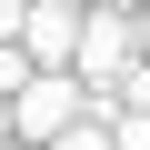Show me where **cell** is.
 Instances as JSON below:
<instances>
[{"label": "cell", "mask_w": 150, "mask_h": 150, "mask_svg": "<svg viewBox=\"0 0 150 150\" xmlns=\"http://www.w3.org/2000/svg\"><path fill=\"white\" fill-rule=\"evenodd\" d=\"M80 110H90V90H80V70H60V60H40L30 80L10 90V140H30V150H40L50 130H70Z\"/></svg>", "instance_id": "2"}, {"label": "cell", "mask_w": 150, "mask_h": 150, "mask_svg": "<svg viewBox=\"0 0 150 150\" xmlns=\"http://www.w3.org/2000/svg\"><path fill=\"white\" fill-rule=\"evenodd\" d=\"M130 60H140V10H120V0H80V40H70L80 90H110Z\"/></svg>", "instance_id": "1"}, {"label": "cell", "mask_w": 150, "mask_h": 150, "mask_svg": "<svg viewBox=\"0 0 150 150\" xmlns=\"http://www.w3.org/2000/svg\"><path fill=\"white\" fill-rule=\"evenodd\" d=\"M0 150H30V140H0Z\"/></svg>", "instance_id": "8"}, {"label": "cell", "mask_w": 150, "mask_h": 150, "mask_svg": "<svg viewBox=\"0 0 150 150\" xmlns=\"http://www.w3.org/2000/svg\"><path fill=\"white\" fill-rule=\"evenodd\" d=\"M40 150H110V120H90V110H80V120H70V130H50Z\"/></svg>", "instance_id": "5"}, {"label": "cell", "mask_w": 150, "mask_h": 150, "mask_svg": "<svg viewBox=\"0 0 150 150\" xmlns=\"http://www.w3.org/2000/svg\"><path fill=\"white\" fill-rule=\"evenodd\" d=\"M70 40H80V0H20V50L70 70Z\"/></svg>", "instance_id": "3"}, {"label": "cell", "mask_w": 150, "mask_h": 150, "mask_svg": "<svg viewBox=\"0 0 150 150\" xmlns=\"http://www.w3.org/2000/svg\"><path fill=\"white\" fill-rule=\"evenodd\" d=\"M100 120H110V150H150V110L140 100H110Z\"/></svg>", "instance_id": "4"}, {"label": "cell", "mask_w": 150, "mask_h": 150, "mask_svg": "<svg viewBox=\"0 0 150 150\" xmlns=\"http://www.w3.org/2000/svg\"><path fill=\"white\" fill-rule=\"evenodd\" d=\"M0 140H10V100H0Z\"/></svg>", "instance_id": "7"}, {"label": "cell", "mask_w": 150, "mask_h": 150, "mask_svg": "<svg viewBox=\"0 0 150 150\" xmlns=\"http://www.w3.org/2000/svg\"><path fill=\"white\" fill-rule=\"evenodd\" d=\"M30 70H40V60H30V50H20V40H0V100H10V90H20V80H30Z\"/></svg>", "instance_id": "6"}]
</instances>
